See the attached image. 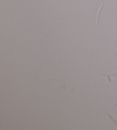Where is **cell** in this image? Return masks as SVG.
Here are the masks:
<instances>
[{"label": "cell", "mask_w": 117, "mask_h": 130, "mask_svg": "<svg viewBox=\"0 0 117 130\" xmlns=\"http://www.w3.org/2000/svg\"><path fill=\"white\" fill-rule=\"evenodd\" d=\"M100 76H102V77H107L109 82H111V80L110 79V77H111V76H117V72L110 73H103L102 74H101Z\"/></svg>", "instance_id": "cell-1"}, {"label": "cell", "mask_w": 117, "mask_h": 130, "mask_svg": "<svg viewBox=\"0 0 117 130\" xmlns=\"http://www.w3.org/2000/svg\"><path fill=\"white\" fill-rule=\"evenodd\" d=\"M104 5H105V3H102V4H101L100 8V9H99V10L98 11L97 14H96V25L97 26L99 25V23H100L101 14V12H102V10L103 9V6H104Z\"/></svg>", "instance_id": "cell-2"}, {"label": "cell", "mask_w": 117, "mask_h": 130, "mask_svg": "<svg viewBox=\"0 0 117 130\" xmlns=\"http://www.w3.org/2000/svg\"><path fill=\"white\" fill-rule=\"evenodd\" d=\"M107 116H108V118H109V119L111 121L112 123H113L114 124L115 126L117 128V120L112 115H111L110 113H107Z\"/></svg>", "instance_id": "cell-3"}]
</instances>
